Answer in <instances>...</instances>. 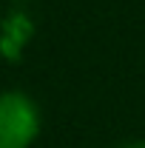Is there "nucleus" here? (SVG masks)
Here are the masks:
<instances>
[{
	"label": "nucleus",
	"instance_id": "1",
	"mask_svg": "<svg viewBox=\"0 0 145 148\" xmlns=\"http://www.w3.org/2000/svg\"><path fill=\"white\" fill-rule=\"evenodd\" d=\"M40 111L26 91H0V148H31Z\"/></svg>",
	"mask_w": 145,
	"mask_h": 148
},
{
	"label": "nucleus",
	"instance_id": "2",
	"mask_svg": "<svg viewBox=\"0 0 145 148\" xmlns=\"http://www.w3.org/2000/svg\"><path fill=\"white\" fill-rule=\"evenodd\" d=\"M120 148H145L142 140H137V143H125V145H120Z\"/></svg>",
	"mask_w": 145,
	"mask_h": 148
}]
</instances>
